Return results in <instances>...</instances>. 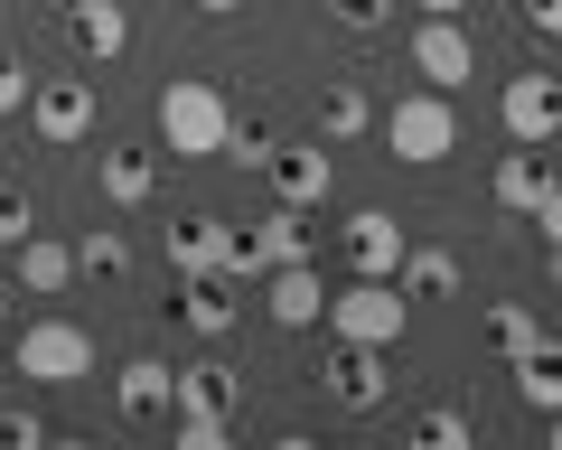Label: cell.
Returning a JSON list of instances; mask_svg holds the SVG:
<instances>
[{
    "label": "cell",
    "instance_id": "obj_23",
    "mask_svg": "<svg viewBox=\"0 0 562 450\" xmlns=\"http://www.w3.org/2000/svg\"><path fill=\"white\" fill-rule=\"evenodd\" d=\"M479 338H487V348L506 357V367H516V357H525V348H535V338H543V319H535V310H525V301H497V310H487V319H479Z\"/></svg>",
    "mask_w": 562,
    "mask_h": 450
},
{
    "label": "cell",
    "instance_id": "obj_1",
    "mask_svg": "<svg viewBox=\"0 0 562 450\" xmlns=\"http://www.w3.org/2000/svg\"><path fill=\"white\" fill-rule=\"evenodd\" d=\"M235 413H244V375L235 367H216V357L179 367V404H169V441L179 450H225L235 441Z\"/></svg>",
    "mask_w": 562,
    "mask_h": 450
},
{
    "label": "cell",
    "instance_id": "obj_29",
    "mask_svg": "<svg viewBox=\"0 0 562 450\" xmlns=\"http://www.w3.org/2000/svg\"><path fill=\"white\" fill-rule=\"evenodd\" d=\"M328 20L366 38V29H384V20H394V0H328Z\"/></svg>",
    "mask_w": 562,
    "mask_h": 450
},
{
    "label": "cell",
    "instance_id": "obj_21",
    "mask_svg": "<svg viewBox=\"0 0 562 450\" xmlns=\"http://www.w3.org/2000/svg\"><path fill=\"white\" fill-rule=\"evenodd\" d=\"M516 394H525L535 413H553V404H562V338H535V348L516 357Z\"/></svg>",
    "mask_w": 562,
    "mask_h": 450
},
{
    "label": "cell",
    "instance_id": "obj_26",
    "mask_svg": "<svg viewBox=\"0 0 562 450\" xmlns=\"http://www.w3.org/2000/svg\"><path fill=\"white\" fill-rule=\"evenodd\" d=\"M469 431H479V423H469L460 404H431V413L413 423V450H469Z\"/></svg>",
    "mask_w": 562,
    "mask_h": 450
},
{
    "label": "cell",
    "instance_id": "obj_35",
    "mask_svg": "<svg viewBox=\"0 0 562 450\" xmlns=\"http://www.w3.org/2000/svg\"><path fill=\"white\" fill-rule=\"evenodd\" d=\"M543 441H553V450H562V404H553V413H543Z\"/></svg>",
    "mask_w": 562,
    "mask_h": 450
},
{
    "label": "cell",
    "instance_id": "obj_33",
    "mask_svg": "<svg viewBox=\"0 0 562 450\" xmlns=\"http://www.w3.org/2000/svg\"><path fill=\"white\" fill-rule=\"evenodd\" d=\"M535 225H543V254H553V245H562V188H553V198L535 206Z\"/></svg>",
    "mask_w": 562,
    "mask_h": 450
},
{
    "label": "cell",
    "instance_id": "obj_9",
    "mask_svg": "<svg viewBox=\"0 0 562 450\" xmlns=\"http://www.w3.org/2000/svg\"><path fill=\"white\" fill-rule=\"evenodd\" d=\"M384 394H394V348H347L338 338V357H328V404L338 413H375Z\"/></svg>",
    "mask_w": 562,
    "mask_h": 450
},
{
    "label": "cell",
    "instance_id": "obj_38",
    "mask_svg": "<svg viewBox=\"0 0 562 450\" xmlns=\"http://www.w3.org/2000/svg\"><path fill=\"white\" fill-rule=\"evenodd\" d=\"M198 10H235V0H198Z\"/></svg>",
    "mask_w": 562,
    "mask_h": 450
},
{
    "label": "cell",
    "instance_id": "obj_25",
    "mask_svg": "<svg viewBox=\"0 0 562 450\" xmlns=\"http://www.w3.org/2000/svg\"><path fill=\"white\" fill-rule=\"evenodd\" d=\"M76 272H94V282H122V272H132V245H122V225H85Z\"/></svg>",
    "mask_w": 562,
    "mask_h": 450
},
{
    "label": "cell",
    "instance_id": "obj_30",
    "mask_svg": "<svg viewBox=\"0 0 562 450\" xmlns=\"http://www.w3.org/2000/svg\"><path fill=\"white\" fill-rule=\"evenodd\" d=\"M38 441H47V423H38V413L0 404V450H38Z\"/></svg>",
    "mask_w": 562,
    "mask_h": 450
},
{
    "label": "cell",
    "instance_id": "obj_28",
    "mask_svg": "<svg viewBox=\"0 0 562 450\" xmlns=\"http://www.w3.org/2000/svg\"><path fill=\"white\" fill-rule=\"evenodd\" d=\"M20 235H38V206L20 188H0V254H20Z\"/></svg>",
    "mask_w": 562,
    "mask_h": 450
},
{
    "label": "cell",
    "instance_id": "obj_31",
    "mask_svg": "<svg viewBox=\"0 0 562 450\" xmlns=\"http://www.w3.org/2000/svg\"><path fill=\"white\" fill-rule=\"evenodd\" d=\"M10 113H29V66L0 47V123H10Z\"/></svg>",
    "mask_w": 562,
    "mask_h": 450
},
{
    "label": "cell",
    "instance_id": "obj_22",
    "mask_svg": "<svg viewBox=\"0 0 562 450\" xmlns=\"http://www.w3.org/2000/svg\"><path fill=\"white\" fill-rule=\"evenodd\" d=\"M319 132H328V142H366V132H375L366 85H328V94H319Z\"/></svg>",
    "mask_w": 562,
    "mask_h": 450
},
{
    "label": "cell",
    "instance_id": "obj_12",
    "mask_svg": "<svg viewBox=\"0 0 562 450\" xmlns=\"http://www.w3.org/2000/svg\"><path fill=\"white\" fill-rule=\"evenodd\" d=\"M403 254H413V235H403V216H384V206H366V216H347V263L375 272V282H394Z\"/></svg>",
    "mask_w": 562,
    "mask_h": 450
},
{
    "label": "cell",
    "instance_id": "obj_37",
    "mask_svg": "<svg viewBox=\"0 0 562 450\" xmlns=\"http://www.w3.org/2000/svg\"><path fill=\"white\" fill-rule=\"evenodd\" d=\"M0 328H10V282H0Z\"/></svg>",
    "mask_w": 562,
    "mask_h": 450
},
{
    "label": "cell",
    "instance_id": "obj_14",
    "mask_svg": "<svg viewBox=\"0 0 562 450\" xmlns=\"http://www.w3.org/2000/svg\"><path fill=\"white\" fill-rule=\"evenodd\" d=\"M66 38H76V57L113 66L122 47H132V10H122V0H66Z\"/></svg>",
    "mask_w": 562,
    "mask_h": 450
},
{
    "label": "cell",
    "instance_id": "obj_17",
    "mask_svg": "<svg viewBox=\"0 0 562 450\" xmlns=\"http://www.w3.org/2000/svg\"><path fill=\"white\" fill-rule=\"evenodd\" d=\"M179 319L198 328V338H225V328L244 319V301H235V282H225V272H188V291H179Z\"/></svg>",
    "mask_w": 562,
    "mask_h": 450
},
{
    "label": "cell",
    "instance_id": "obj_8",
    "mask_svg": "<svg viewBox=\"0 0 562 450\" xmlns=\"http://www.w3.org/2000/svg\"><path fill=\"white\" fill-rule=\"evenodd\" d=\"M497 113H506V142L543 150V142H553V132H562V76H506Z\"/></svg>",
    "mask_w": 562,
    "mask_h": 450
},
{
    "label": "cell",
    "instance_id": "obj_13",
    "mask_svg": "<svg viewBox=\"0 0 562 450\" xmlns=\"http://www.w3.org/2000/svg\"><path fill=\"white\" fill-rule=\"evenodd\" d=\"M262 310H272L281 328H319V319H328L319 263H272V272H262Z\"/></svg>",
    "mask_w": 562,
    "mask_h": 450
},
{
    "label": "cell",
    "instance_id": "obj_10",
    "mask_svg": "<svg viewBox=\"0 0 562 450\" xmlns=\"http://www.w3.org/2000/svg\"><path fill=\"white\" fill-rule=\"evenodd\" d=\"M262 179H272V198H281V206H319L328 188H338V169H328V150H319V142H281L272 160H262Z\"/></svg>",
    "mask_w": 562,
    "mask_h": 450
},
{
    "label": "cell",
    "instance_id": "obj_32",
    "mask_svg": "<svg viewBox=\"0 0 562 450\" xmlns=\"http://www.w3.org/2000/svg\"><path fill=\"white\" fill-rule=\"evenodd\" d=\"M525 29L535 38H562V0H525Z\"/></svg>",
    "mask_w": 562,
    "mask_h": 450
},
{
    "label": "cell",
    "instance_id": "obj_20",
    "mask_svg": "<svg viewBox=\"0 0 562 450\" xmlns=\"http://www.w3.org/2000/svg\"><path fill=\"white\" fill-rule=\"evenodd\" d=\"M254 245H262V272L272 263H310V206H272V216L254 225Z\"/></svg>",
    "mask_w": 562,
    "mask_h": 450
},
{
    "label": "cell",
    "instance_id": "obj_11",
    "mask_svg": "<svg viewBox=\"0 0 562 450\" xmlns=\"http://www.w3.org/2000/svg\"><path fill=\"white\" fill-rule=\"evenodd\" d=\"M113 404H122V423H169V404H179V367H160V357H132V367L113 375Z\"/></svg>",
    "mask_w": 562,
    "mask_h": 450
},
{
    "label": "cell",
    "instance_id": "obj_34",
    "mask_svg": "<svg viewBox=\"0 0 562 450\" xmlns=\"http://www.w3.org/2000/svg\"><path fill=\"white\" fill-rule=\"evenodd\" d=\"M413 10H422V20H460L469 0H413Z\"/></svg>",
    "mask_w": 562,
    "mask_h": 450
},
{
    "label": "cell",
    "instance_id": "obj_6",
    "mask_svg": "<svg viewBox=\"0 0 562 450\" xmlns=\"http://www.w3.org/2000/svg\"><path fill=\"white\" fill-rule=\"evenodd\" d=\"M29 123H38L47 150H76L94 132V76H57V85H29Z\"/></svg>",
    "mask_w": 562,
    "mask_h": 450
},
{
    "label": "cell",
    "instance_id": "obj_16",
    "mask_svg": "<svg viewBox=\"0 0 562 450\" xmlns=\"http://www.w3.org/2000/svg\"><path fill=\"white\" fill-rule=\"evenodd\" d=\"M487 188H497V206H506V216H535V206L553 198L562 179H553V169H543V150H525V142H516V150H506V160H497V179H487Z\"/></svg>",
    "mask_w": 562,
    "mask_h": 450
},
{
    "label": "cell",
    "instance_id": "obj_18",
    "mask_svg": "<svg viewBox=\"0 0 562 450\" xmlns=\"http://www.w3.org/2000/svg\"><path fill=\"white\" fill-rule=\"evenodd\" d=\"M225 245H235V225H225V216L169 225V263H179V282H188V272H225Z\"/></svg>",
    "mask_w": 562,
    "mask_h": 450
},
{
    "label": "cell",
    "instance_id": "obj_7",
    "mask_svg": "<svg viewBox=\"0 0 562 450\" xmlns=\"http://www.w3.org/2000/svg\"><path fill=\"white\" fill-rule=\"evenodd\" d=\"M413 66L431 94H460L469 76H479V47H469V20H422L413 29Z\"/></svg>",
    "mask_w": 562,
    "mask_h": 450
},
{
    "label": "cell",
    "instance_id": "obj_4",
    "mask_svg": "<svg viewBox=\"0 0 562 450\" xmlns=\"http://www.w3.org/2000/svg\"><path fill=\"white\" fill-rule=\"evenodd\" d=\"M10 375H29V385H85V375H94V328L29 319L20 338H10Z\"/></svg>",
    "mask_w": 562,
    "mask_h": 450
},
{
    "label": "cell",
    "instance_id": "obj_5",
    "mask_svg": "<svg viewBox=\"0 0 562 450\" xmlns=\"http://www.w3.org/2000/svg\"><path fill=\"white\" fill-rule=\"evenodd\" d=\"M403 319H413L403 282H375V272H357V282L328 301V338H347V348H394Z\"/></svg>",
    "mask_w": 562,
    "mask_h": 450
},
{
    "label": "cell",
    "instance_id": "obj_2",
    "mask_svg": "<svg viewBox=\"0 0 562 450\" xmlns=\"http://www.w3.org/2000/svg\"><path fill=\"white\" fill-rule=\"evenodd\" d=\"M150 123H160L169 160H225V123H235V103H225L206 76H169L160 103H150Z\"/></svg>",
    "mask_w": 562,
    "mask_h": 450
},
{
    "label": "cell",
    "instance_id": "obj_3",
    "mask_svg": "<svg viewBox=\"0 0 562 450\" xmlns=\"http://www.w3.org/2000/svg\"><path fill=\"white\" fill-rule=\"evenodd\" d=\"M375 132H384V150H394L403 169H441L450 150H460V113H450V94H431V85H422V94H394L375 113Z\"/></svg>",
    "mask_w": 562,
    "mask_h": 450
},
{
    "label": "cell",
    "instance_id": "obj_27",
    "mask_svg": "<svg viewBox=\"0 0 562 450\" xmlns=\"http://www.w3.org/2000/svg\"><path fill=\"white\" fill-rule=\"evenodd\" d=\"M272 123H262V113H235V123H225V160H244V169H262V160H272Z\"/></svg>",
    "mask_w": 562,
    "mask_h": 450
},
{
    "label": "cell",
    "instance_id": "obj_24",
    "mask_svg": "<svg viewBox=\"0 0 562 450\" xmlns=\"http://www.w3.org/2000/svg\"><path fill=\"white\" fill-rule=\"evenodd\" d=\"M403 301H450V291H460V263H450V254H403Z\"/></svg>",
    "mask_w": 562,
    "mask_h": 450
},
{
    "label": "cell",
    "instance_id": "obj_36",
    "mask_svg": "<svg viewBox=\"0 0 562 450\" xmlns=\"http://www.w3.org/2000/svg\"><path fill=\"white\" fill-rule=\"evenodd\" d=\"M543 272H553V291H562V245H553V254H543Z\"/></svg>",
    "mask_w": 562,
    "mask_h": 450
},
{
    "label": "cell",
    "instance_id": "obj_19",
    "mask_svg": "<svg viewBox=\"0 0 562 450\" xmlns=\"http://www.w3.org/2000/svg\"><path fill=\"white\" fill-rule=\"evenodd\" d=\"M20 282L38 291V301H57V291L76 282V245H57V235H20Z\"/></svg>",
    "mask_w": 562,
    "mask_h": 450
},
{
    "label": "cell",
    "instance_id": "obj_15",
    "mask_svg": "<svg viewBox=\"0 0 562 450\" xmlns=\"http://www.w3.org/2000/svg\"><path fill=\"white\" fill-rule=\"evenodd\" d=\"M94 188H103V198H113V206H150V198H160V150H94Z\"/></svg>",
    "mask_w": 562,
    "mask_h": 450
}]
</instances>
